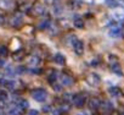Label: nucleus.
Masks as SVG:
<instances>
[{"mask_svg":"<svg viewBox=\"0 0 124 115\" xmlns=\"http://www.w3.org/2000/svg\"><path fill=\"white\" fill-rule=\"evenodd\" d=\"M32 97L37 102H45L47 98V92L43 88H37V89L32 91Z\"/></svg>","mask_w":124,"mask_h":115,"instance_id":"obj_1","label":"nucleus"},{"mask_svg":"<svg viewBox=\"0 0 124 115\" xmlns=\"http://www.w3.org/2000/svg\"><path fill=\"white\" fill-rule=\"evenodd\" d=\"M85 81H86V83H88L89 86H91V87H97V86L100 85V82H101V78H100V76H99L97 74L91 72V74H88V75H86Z\"/></svg>","mask_w":124,"mask_h":115,"instance_id":"obj_2","label":"nucleus"},{"mask_svg":"<svg viewBox=\"0 0 124 115\" xmlns=\"http://www.w3.org/2000/svg\"><path fill=\"white\" fill-rule=\"evenodd\" d=\"M85 96L82 94V93H78V94H74L73 98H72V102L74 104L76 108H83L84 104H85Z\"/></svg>","mask_w":124,"mask_h":115,"instance_id":"obj_3","label":"nucleus"},{"mask_svg":"<svg viewBox=\"0 0 124 115\" xmlns=\"http://www.w3.org/2000/svg\"><path fill=\"white\" fill-rule=\"evenodd\" d=\"M112 19L114 21H117V22L123 21L124 20V9L123 8H119V6L114 8L112 10Z\"/></svg>","mask_w":124,"mask_h":115,"instance_id":"obj_4","label":"nucleus"},{"mask_svg":"<svg viewBox=\"0 0 124 115\" xmlns=\"http://www.w3.org/2000/svg\"><path fill=\"white\" fill-rule=\"evenodd\" d=\"M72 47H73V50H74L76 55H78V56L83 55V53H84V43H83V40L77 39Z\"/></svg>","mask_w":124,"mask_h":115,"instance_id":"obj_5","label":"nucleus"},{"mask_svg":"<svg viewBox=\"0 0 124 115\" xmlns=\"http://www.w3.org/2000/svg\"><path fill=\"white\" fill-rule=\"evenodd\" d=\"M16 6V3L14 1V0H0V9H3V10H12L15 9Z\"/></svg>","mask_w":124,"mask_h":115,"instance_id":"obj_6","label":"nucleus"},{"mask_svg":"<svg viewBox=\"0 0 124 115\" xmlns=\"http://www.w3.org/2000/svg\"><path fill=\"white\" fill-rule=\"evenodd\" d=\"M32 11L35 16H44L46 14V8L43 5V4H35L33 8H32Z\"/></svg>","mask_w":124,"mask_h":115,"instance_id":"obj_7","label":"nucleus"},{"mask_svg":"<svg viewBox=\"0 0 124 115\" xmlns=\"http://www.w3.org/2000/svg\"><path fill=\"white\" fill-rule=\"evenodd\" d=\"M9 22H10V26L11 27L18 28L20 26H22V17L20 15H14V16H11V19H10Z\"/></svg>","mask_w":124,"mask_h":115,"instance_id":"obj_8","label":"nucleus"},{"mask_svg":"<svg viewBox=\"0 0 124 115\" xmlns=\"http://www.w3.org/2000/svg\"><path fill=\"white\" fill-rule=\"evenodd\" d=\"M101 100L99 99V98H96V97H93V98H90L89 99V108L91 109V110H97L100 106H101Z\"/></svg>","mask_w":124,"mask_h":115,"instance_id":"obj_9","label":"nucleus"},{"mask_svg":"<svg viewBox=\"0 0 124 115\" xmlns=\"http://www.w3.org/2000/svg\"><path fill=\"white\" fill-rule=\"evenodd\" d=\"M109 65H111V70H112L113 74H116L117 76H123V71H122V67H120L118 61L109 63Z\"/></svg>","mask_w":124,"mask_h":115,"instance_id":"obj_10","label":"nucleus"},{"mask_svg":"<svg viewBox=\"0 0 124 115\" xmlns=\"http://www.w3.org/2000/svg\"><path fill=\"white\" fill-rule=\"evenodd\" d=\"M61 83H62V86L70 87V86L73 85V78H72L71 76L66 75V74H62V75H61Z\"/></svg>","mask_w":124,"mask_h":115,"instance_id":"obj_11","label":"nucleus"},{"mask_svg":"<svg viewBox=\"0 0 124 115\" xmlns=\"http://www.w3.org/2000/svg\"><path fill=\"white\" fill-rule=\"evenodd\" d=\"M54 60L57 65H65L66 64V56L63 54H61V53H57V54H55Z\"/></svg>","mask_w":124,"mask_h":115,"instance_id":"obj_12","label":"nucleus"},{"mask_svg":"<svg viewBox=\"0 0 124 115\" xmlns=\"http://www.w3.org/2000/svg\"><path fill=\"white\" fill-rule=\"evenodd\" d=\"M108 36H109L111 38H118V37L120 36V28L117 27V26L111 27L109 31H108Z\"/></svg>","mask_w":124,"mask_h":115,"instance_id":"obj_13","label":"nucleus"},{"mask_svg":"<svg viewBox=\"0 0 124 115\" xmlns=\"http://www.w3.org/2000/svg\"><path fill=\"white\" fill-rule=\"evenodd\" d=\"M108 93H109L111 97H119V96H122L120 88H119V87H116V86L109 87V88H108Z\"/></svg>","mask_w":124,"mask_h":115,"instance_id":"obj_14","label":"nucleus"},{"mask_svg":"<svg viewBox=\"0 0 124 115\" xmlns=\"http://www.w3.org/2000/svg\"><path fill=\"white\" fill-rule=\"evenodd\" d=\"M12 58H14L15 61H21L23 58H24V51H23L22 49H18V50H16V51L14 53Z\"/></svg>","mask_w":124,"mask_h":115,"instance_id":"obj_15","label":"nucleus"},{"mask_svg":"<svg viewBox=\"0 0 124 115\" xmlns=\"http://www.w3.org/2000/svg\"><path fill=\"white\" fill-rule=\"evenodd\" d=\"M1 83L4 85V87H6L9 89H14L16 87V82L15 81H11V80H3Z\"/></svg>","mask_w":124,"mask_h":115,"instance_id":"obj_16","label":"nucleus"},{"mask_svg":"<svg viewBox=\"0 0 124 115\" xmlns=\"http://www.w3.org/2000/svg\"><path fill=\"white\" fill-rule=\"evenodd\" d=\"M39 63H40V59L37 56V55H33V56H31V59H29V61H28V64L31 65V66H38L39 65Z\"/></svg>","mask_w":124,"mask_h":115,"instance_id":"obj_17","label":"nucleus"},{"mask_svg":"<svg viewBox=\"0 0 124 115\" xmlns=\"http://www.w3.org/2000/svg\"><path fill=\"white\" fill-rule=\"evenodd\" d=\"M73 25L77 27V28H83L84 27V21L82 17H74V21H73Z\"/></svg>","mask_w":124,"mask_h":115,"instance_id":"obj_18","label":"nucleus"},{"mask_svg":"<svg viewBox=\"0 0 124 115\" xmlns=\"http://www.w3.org/2000/svg\"><path fill=\"white\" fill-rule=\"evenodd\" d=\"M50 26H51V22L46 19V20H44V21H41V22L39 23L38 28H39V29H47Z\"/></svg>","mask_w":124,"mask_h":115,"instance_id":"obj_19","label":"nucleus"},{"mask_svg":"<svg viewBox=\"0 0 124 115\" xmlns=\"http://www.w3.org/2000/svg\"><path fill=\"white\" fill-rule=\"evenodd\" d=\"M47 81H49V83H51V86L55 85V82L57 81V72H56V71L51 72V74L47 76Z\"/></svg>","mask_w":124,"mask_h":115,"instance_id":"obj_20","label":"nucleus"},{"mask_svg":"<svg viewBox=\"0 0 124 115\" xmlns=\"http://www.w3.org/2000/svg\"><path fill=\"white\" fill-rule=\"evenodd\" d=\"M105 4L107 8L109 9H114L118 6V3H117V0H105Z\"/></svg>","mask_w":124,"mask_h":115,"instance_id":"obj_21","label":"nucleus"},{"mask_svg":"<svg viewBox=\"0 0 124 115\" xmlns=\"http://www.w3.org/2000/svg\"><path fill=\"white\" fill-rule=\"evenodd\" d=\"M9 115H23V114H22V109L18 108V106H15V108L10 109Z\"/></svg>","mask_w":124,"mask_h":115,"instance_id":"obj_22","label":"nucleus"},{"mask_svg":"<svg viewBox=\"0 0 124 115\" xmlns=\"http://www.w3.org/2000/svg\"><path fill=\"white\" fill-rule=\"evenodd\" d=\"M28 105H29V104H28V102H27L26 99H21V100H18V102H17V106H18V108H21L22 110H23V109H27V108H28Z\"/></svg>","mask_w":124,"mask_h":115,"instance_id":"obj_23","label":"nucleus"},{"mask_svg":"<svg viewBox=\"0 0 124 115\" xmlns=\"http://www.w3.org/2000/svg\"><path fill=\"white\" fill-rule=\"evenodd\" d=\"M6 99H8V93L4 89H0V102L6 100Z\"/></svg>","mask_w":124,"mask_h":115,"instance_id":"obj_24","label":"nucleus"},{"mask_svg":"<svg viewBox=\"0 0 124 115\" xmlns=\"http://www.w3.org/2000/svg\"><path fill=\"white\" fill-rule=\"evenodd\" d=\"M0 55L1 56H6L8 55V49L5 47H0Z\"/></svg>","mask_w":124,"mask_h":115,"instance_id":"obj_25","label":"nucleus"},{"mask_svg":"<svg viewBox=\"0 0 124 115\" xmlns=\"http://www.w3.org/2000/svg\"><path fill=\"white\" fill-rule=\"evenodd\" d=\"M44 3L47 5H55V4H57V0H44Z\"/></svg>","mask_w":124,"mask_h":115,"instance_id":"obj_26","label":"nucleus"},{"mask_svg":"<svg viewBox=\"0 0 124 115\" xmlns=\"http://www.w3.org/2000/svg\"><path fill=\"white\" fill-rule=\"evenodd\" d=\"M27 115H39V111L35 110V109H32V110H29V113Z\"/></svg>","mask_w":124,"mask_h":115,"instance_id":"obj_27","label":"nucleus"},{"mask_svg":"<svg viewBox=\"0 0 124 115\" xmlns=\"http://www.w3.org/2000/svg\"><path fill=\"white\" fill-rule=\"evenodd\" d=\"M3 66H5V60L4 59H0V67H3Z\"/></svg>","mask_w":124,"mask_h":115,"instance_id":"obj_28","label":"nucleus"},{"mask_svg":"<svg viewBox=\"0 0 124 115\" xmlns=\"http://www.w3.org/2000/svg\"><path fill=\"white\" fill-rule=\"evenodd\" d=\"M4 21H5V20H4V16H3V15H0V26L4 23Z\"/></svg>","mask_w":124,"mask_h":115,"instance_id":"obj_29","label":"nucleus"},{"mask_svg":"<svg viewBox=\"0 0 124 115\" xmlns=\"http://www.w3.org/2000/svg\"><path fill=\"white\" fill-rule=\"evenodd\" d=\"M43 110L44 111H49L50 110V106H43Z\"/></svg>","mask_w":124,"mask_h":115,"instance_id":"obj_30","label":"nucleus"},{"mask_svg":"<svg viewBox=\"0 0 124 115\" xmlns=\"http://www.w3.org/2000/svg\"><path fill=\"white\" fill-rule=\"evenodd\" d=\"M111 115H120V114H119V113H118V111H113V113H112V114H111Z\"/></svg>","mask_w":124,"mask_h":115,"instance_id":"obj_31","label":"nucleus"},{"mask_svg":"<svg viewBox=\"0 0 124 115\" xmlns=\"http://www.w3.org/2000/svg\"><path fill=\"white\" fill-rule=\"evenodd\" d=\"M78 115H89V114H86V113H79Z\"/></svg>","mask_w":124,"mask_h":115,"instance_id":"obj_32","label":"nucleus"}]
</instances>
